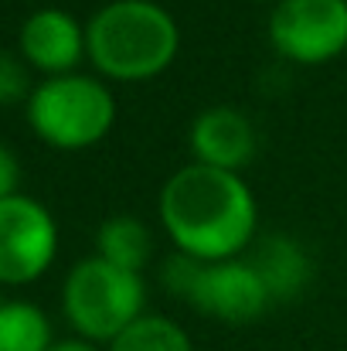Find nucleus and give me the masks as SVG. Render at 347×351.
I'll return each mask as SVG.
<instances>
[{
    "label": "nucleus",
    "instance_id": "f257e3e1",
    "mask_svg": "<svg viewBox=\"0 0 347 351\" xmlns=\"http://www.w3.org/2000/svg\"><path fill=\"white\" fill-rule=\"evenodd\" d=\"M160 222L177 252L222 263L252 242L259 208L242 174L188 164L174 171L160 191Z\"/></svg>",
    "mask_w": 347,
    "mask_h": 351
},
{
    "label": "nucleus",
    "instance_id": "f03ea898",
    "mask_svg": "<svg viewBox=\"0 0 347 351\" xmlns=\"http://www.w3.org/2000/svg\"><path fill=\"white\" fill-rule=\"evenodd\" d=\"M181 34L157 0H113L86 24V55L119 82L160 75L177 55Z\"/></svg>",
    "mask_w": 347,
    "mask_h": 351
},
{
    "label": "nucleus",
    "instance_id": "7ed1b4c3",
    "mask_svg": "<svg viewBox=\"0 0 347 351\" xmlns=\"http://www.w3.org/2000/svg\"><path fill=\"white\" fill-rule=\"evenodd\" d=\"M62 307L79 338L92 345H113L129 324L143 317L146 283L133 269L89 256L72 266L62 287Z\"/></svg>",
    "mask_w": 347,
    "mask_h": 351
},
{
    "label": "nucleus",
    "instance_id": "20e7f679",
    "mask_svg": "<svg viewBox=\"0 0 347 351\" xmlns=\"http://www.w3.org/2000/svg\"><path fill=\"white\" fill-rule=\"evenodd\" d=\"M116 119L113 93L82 72L55 75L34 86L27 99L31 130L58 150H86L99 143Z\"/></svg>",
    "mask_w": 347,
    "mask_h": 351
},
{
    "label": "nucleus",
    "instance_id": "39448f33",
    "mask_svg": "<svg viewBox=\"0 0 347 351\" xmlns=\"http://www.w3.org/2000/svg\"><path fill=\"white\" fill-rule=\"evenodd\" d=\"M272 48L300 65H324L347 48V0H279L269 14Z\"/></svg>",
    "mask_w": 347,
    "mask_h": 351
},
{
    "label": "nucleus",
    "instance_id": "423d86ee",
    "mask_svg": "<svg viewBox=\"0 0 347 351\" xmlns=\"http://www.w3.org/2000/svg\"><path fill=\"white\" fill-rule=\"evenodd\" d=\"M58 249V226L51 212L27 198L10 195L0 202V283L21 287L38 280Z\"/></svg>",
    "mask_w": 347,
    "mask_h": 351
},
{
    "label": "nucleus",
    "instance_id": "0eeeda50",
    "mask_svg": "<svg viewBox=\"0 0 347 351\" xmlns=\"http://www.w3.org/2000/svg\"><path fill=\"white\" fill-rule=\"evenodd\" d=\"M181 300H188L198 314L225 321V324H248L272 307L262 280L255 276L248 259H238V256L222 263L198 259L194 276Z\"/></svg>",
    "mask_w": 347,
    "mask_h": 351
},
{
    "label": "nucleus",
    "instance_id": "6e6552de",
    "mask_svg": "<svg viewBox=\"0 0 347 351\" xmlns=\"http://www.w3.org/2000/svg\"><path fill=\"white\" fill-rule=\"evenodd\" d=\"M21 58L48 79L68 75L86 58V27L62 7H41L21 24Z\"/></svg>",
    "mask_w": 347,
    "mask_h": 351
},
{
    "label": "nucleus",
    "instance_id": "1a4fd4ad",
    "mask_svg": "<svg viewBox=\"0 0 347 351\" xmlns=\"http://www.w3.org/2000/svg\"><path fill=\"white\" fill-rule=\"evenodd\" d=\"M191 150L194 164L238 174L255 154V126L235 106H208L191 123Z\"/></svg>",
    "mask_w": 347,
    "mask_h": 351
},
{
    "label": "nucleus",
    "instance_id": "9d476101",
    "mask_svg": "<svg viewBox=\"0 0 347 351\" xmlns=\"http://www.w3.org/2000/svg\"><path fill=\"white\" fill-rule=\"evenodd\" d=\"M248 266L262 280V287H266V293H269L272 304H283V300L300 297L307 290L310 276H313L310 252L296 239H290V235H283V232L259 239L255 249H252V256H248Z\"/></svg>",
    "mask_w": 347,
    "mask_h": 351
},
{
    "label": "nucleus",
    "instance_id": "9b49d317",
    "mask_svg": "<svg viewBox=\"0 0 347 351\" xmlns=\"http://www.w3.org/2000/svg\"><path fill=\"white\" fill-rule=\"evenodd\" d=\"M150 252H153V235L133 215H113L96 232V256L113 266L140 273L146 266Z\"/></svg>",
    "mask_w": 347,
    "mask_h": 351
},
{
    "label": "nucleus",
    "instance_id": "f8f14e48",
    "mask_svg": "<svg viewBox=\"0 0 347 351\" xmlns=\"http://www.w3.org/2000/svg\"><path fill=\"white\" fill-rule=\"evenodd\" d=\"M51 324L27 300H0V351H51Z\"/></svg>",
    "mask_w": 347,
    "mask_h": 351
},
{
    "label": "nucleus",
    "instance_id": "ddd939ff",
    "mask_svg": "<svg viewBox=\"0 0 347 351\" xmlns=\"http://www.w3.org/2000/svg\"><path fill=\"white\" fill-rule=\"evenodd\" d=\"M106 351H194L191 338L184 335L181 324L170 317L143 314L136 324H129Z\"/></svg>",
    "mask_w": 347,
    "mask_h": 351
},
{
    "label": "nucleus",
    "instance_id": "4468645a",
    "mask_svg": "<svg viewBox=\"0 0 347 351\" xmlns=\"http://www.w3.org/2000/svg\"><path fill=\"white\" fill-rule=\"evenodd\" d=\"M31 79H27V65L0 48V103H17V99H31Z\"/></svg>",
    "mask_w": 347,
    "mask_h": 351
},
{
    "label": "nucleus",
    "instance_id": "2eb2a0df",
    "mask_svg": "<svg viewBox=\"0 0 347 351\" xmlns=\"http://www.w3.org/2000/svg\"><path fill=\"white\" fill-rule=\"evenodd\" d=\"M17 181H21V167H17V157L0 143V202L17 195Z\"/></svg>",
    "mask_w": 347,
    "mask_h": 351
},
{
    "label": "nucleus",
    "instance_id": "dca6fc26",
    "mask_svg": "<svg viewBox=\"0 0 347 351\" xmlns=\"http://www.w3.org/2000/svg\"><path fill=\"white\" fill-rule=\"evenodd\" d=\"M51 351H99L92 341H86V338H65V341H55Z\"/></svg>",
    "mask_w": 347,
    "mask_h": 351
},
{
    "label": "nucleus",
    "instance_id": "f3484780",
    "mask_svg": "<svg viewBox=\"0 0 347 351\" xmlns=\"http://www.w3.org/2000/svg\"><path fill=\"white\" fill-rule=\"evenodd\" d=\"M276 3H279V0H276Z\"/></svg>",
    "mask_w": 347,
    "mask_h": 351
}]
</instances>
